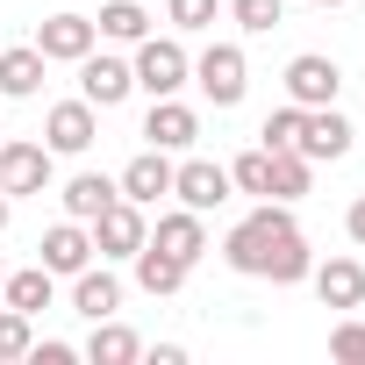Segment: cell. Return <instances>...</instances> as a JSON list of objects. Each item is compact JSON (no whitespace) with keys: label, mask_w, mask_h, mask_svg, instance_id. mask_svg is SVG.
<instances>
[{"label":"cell","mask_w":365,"mask_h":365,"mask_svg":"<svg viewBox=\"0 0 365 365\" xmlns=\"http://www.w3.org/2000/svg\"><path fill=\"white\" fill-rule=\"evenodd\" d=\"M279 237H294V215H287V201H258L230 237H222V258H230V272H244V279H265V265H272V251H279Z\"/></svg>","instance_id":"1"},{"label":"cell","mask_w":365,"mask_h":365,"mask_svg":"<svg viewBox=\"0 0 365 365\" xmlns=\"http://www.w3.org/2000/svg\"><path fill=\"white\" fill-rule=\"evenodd\" d=\"M129 72H136V93L165 101V93H179V86L194 79V58H187V43H179V36H143L136 58H129Z\"/></svg>","instance_id":"2"},{"label":"cell","mask_w":365,"mask_h":365,"mask_svg":"<svg viewBox=\"0 0 365 365\" xmlns=\"http://www.w3.org/2000/svg\"><path fill=\"white\" fill-rule=\"evenodd\" d=\"M194 86H201L215 108H237V101H244V86H251L244 51H237V43H208V51L194 58Z\"/></svg>","instance_id":"3"},{"label":"cell","mask_w":365,"mask_h":365,"mask_svg":"<svg viewBox=\"0 0 365 365\" xmlns=\"http://www.w3.org/2000/svg\"><path fill=\"white\" fill-rule=\"evenodd\" d=\"M172 194H179V208L215 215L237 187H230V165H215V158H187V165H172Z\"/></svg>","instance_id":"4"},{"label":"cell","mask_w":365,"mask_h":365,"mask_svg":"<svg viewBox=\"0 0 365 365\" xmlns=\"http://www.w3.org/2000/svg\"><path fill=\"white\" fill-rule=\"evenodd\" d=\"M129 93H136V72H129V58H108V51L93 43V51L79 58V101H93V108L108 115V108H122Z\"/></svg>","instance_id":"5"},{"label":"cell","mask_w":365,"mask_h":365,"mask_svg":"<svg viewBox=\"0 0 365 365\" xmlns=\"http://www.w3.org/2000/svg\"><path fill=\"white\" fill-rule=\"evenodd\" d=\"M93 136H101V108L93 101H58L43 115V150L51 158H79V150H93Z\"/></svg>","instance_id":"6"},{"label":"cell","mask_w":365,"mask_h":365,"mask_svg":"<svg viewBox=\"0 0 365 365\" xmlns=\"http://www.w3.org/2000/svg\"><path fill=\"white\" fill-rule=\"evenodd\" d=\"M336 93H344V72H336V58H322V51H301V58L287 65V101H294V108H336Z\"/></svg>","instance_id":"7"},{"label":"cell","mask_w":365,"mask_h":365,"mask_svg":"<svg viewBox=\"0 0 365 365\" xmlns=\"http://www.w3.org/2000/svg\"><path fill=\"white\" fill-rule=\"evenodd\" d=\"M351 115H336V108H301V136H294V150L308 158V165H336L344 150H351Z\"/></svg>","instance_id":"8"},{"label":"cell","mask_w":365,"mask_h":365,"mask_svg":"<svg viewBox=\"0 0 365 365\" xmlns=\"http://www.w3.org/2000/svg\"><path fill=\"white\" fill-rule=\"evenodd\" d=\"M86 230H93V251H101V258H136V251H143V237H150V222H143V208H136V201H108Z\"/></svg>","instance_id":"9"},{"label":"cell","mask_w":365,"mask_h":365,"mask_svg":"<svg viewBox=\"0 0 365 365\" xmlns=\"http://www.w3.org/2000/svg\"><path fill=\"white\" fill-rule=\"evenodd\" d=\"M36 265H51L58 279L86 272V265H93V230H86V222H72V215H65V222H51V230H43V244H36Z\"/></svg>","instance_id":"10"},{"label":"cell","mask_w":365,"mask_h":365,"mask_svg":"<svg viewBox=\"0 0 365 365\" xmlns=\"http://www.w3.org/2000/svg\"><path fill=\"white\" fill-rule=\"evenodd\" d=\"M115 187H122V201H136V208H158L165 194H172V150H136L129 165H122V179H115Z\"/></svg>","instance_id":"11"},{"label":"cell","mask_w":365,"mask_h":365,"mask_svg":"<svg viewBox=\"0 0 365 365\" xmlns=\"http://www.w3.org/2000/svg\"><path fill=\"white\" fill-rule=\"evenodd\" d=\"M143 136H150V150H194V143H201V115L179 101V93H165V101H150Z\"/></svg>","instance_id":"12"},{"label":"cell","mask_w":365,"mask_h":365,"mask_svg":"<svg viewBox=\"0 0 365 365\" xmlns=\"http://www.w3.org/2000/svg\"><path fill=\"white\" fill-rule=\"evenodd\" d=\"M51 187V150L43 143H0V194L22 201V194H43Z\"/></svg>","instance_id":"13"},{"label":"cell","mask_w":365,"mask_h":365,"mask_svg":"<svg viewBox=\"0 0 365 365\" xmlns=\"http://www.w3.org/2000/svg\"><path fill=\"white\" fill-rule=\"evenodd\" d=\"M93 43H101L93 15H72V8H65V15H51V22L36 29V51H43L51 65H79V58H86Z\"/></svg>","instance_id":"14"},{"label":"cell","mask_w":365,"mask_h":365,"mask_svg":"<svg viewBox=\"0 0 365 365\" xmlns=\"http://www.w3.org/2000/svg\"><path fill=\"white\" fill-rule=\"evenodd\" d=\"M150 244H158V251H172L179 265H194V258L208 251V215H194V208H172V215H158Z\"/></svg>","instance_id":"15"},{"label":"cell","mask_w":365,"mask_h":365,"mask_svg":"<svg viewBox=\"0 0 365 365\" xmlns=\"http://www.w3.org/2000/svg\"><path fill=\"white\" fill-rule=\"evenodd\" d=\"M43 72H51V58H43L36 43L0 51V101H36V93H43Z\"/></svg>","instance_id":"16"},{"label":"cell","mask_w":365,"mask_h":365,"mask_svg":"<svg viewBox=\"0 0 365 365\" xmlns=\"http://www.w3.org/2000/svg\"><path fill=\"white\" fill-rule=\"evenodd\" d=\"M72 308H79L86 322H108V315L122 308V279H115L108 265H86V272H72Z\"/></svg>","instance_id":"17"},{"label":"cell","mask_w":365,"mask_h":365,"mask_svg":"<svg viewBox=\"0 0 365 365\" xmlns=\"http://www.w3.org/2000/svg\"><path fill=\"white\" fill-rule=\"evenodd\" d=\"M129 265H136V287H143L150 301H165V294H179V287H187V272H194V265H179L172 251H158L150 237H143V251H136Z\"/></svg>","instance_id":"18"},{"label":"cell","mask_w":365,"mask_h":365,"mask_svg":"<svg viewBox=\"0 0 365 365\" xmlns=\"http://www.w3.org/2000/svg\"><path fill=\"white\" fill-rule=\"evenodd\" d=\"M308 279H315L322 308H358V301H365V265H358V258H329V265H315Z\"/></svg>","instance_id":"19"},{"label":"cell","mask_w":365,"mask_h":365,"mask_svg":"<svg viewBox=\"0 0 365 365\" xmlns=\"http://www.w3.org/2000/svg\"><path fill=\"white\" fill-rule=\"evenodd\" d=\"M58 201H65V215H72V222H93V215H101L108 201H122V187H115L108 172H72Z\"/></svg>","instance_id":"20"},{"label":"cell","mask_w":365,"mask_h":365,"mask_svg":"<svg viewBox=\"0 0 365 365\" xmlns=\"http://www.w3.org/2000/svg\"><path fill=\"white\" fill-rule=\"evenodd\" d=\"M0 294H8V308H22V315H43V308L58 301V272H51V265L8 272V279H0Z\"/></svg>","instance_id":"21"},{"label":"cell","mask_w":365,"mask_h":365,"mask_svg":"<svg viewBox=\"0 0 365 365\" xmlns=\"http://www.w3.org/2000/svg\"><path fill=\"white\" fill-rule=\"evenodd\" d=\"M86 358H93V365H136V358H143V344H136V329H122V322L108 315V322H93Z\"/></svg>","instance_id":"22"},{"label":"cell","mask_w":365,"mask_h":365,"mask_svg":"<svg viewBox=\"0 0 365 365\" xmlns=\"http://www.w3.org/2000/svg\"><path fill=\"white\" fill-rule=\"evenodd\" d=\"M308 187H315V165L301 158V150H272V201H308Z\"/></svg>","instance_id":"23"},{"label":"cell","mask_w":365,"mask_h":365,"mask_svg":"<svg viewBox=\"0 0 365 365\" xmlns=\"http://www.w3.org/2000/svg\"><path fill=\"white\" fill-rule=\"evenodd\" d=\"M93 29H101L108 43H143V36H150V15L136 8V0H108V8L93 15Z\"/></svg>","instance_id":"24"},{"label":"cell","mask_w":365,"mask_h":365,"mask_svg":"<svg viewBox=\"0 0 365 365\" xmlns=\"http://www.w3.org/2000/svg\"><path fill=\"white\" fill-rule=\"evenodd\" d=\"M315 272V251H308V237L294 230V237H279V251H272V265H265V279L272 287H301Z\"/></svg>","instance_id":"25"},{"label":"cell","mask_w":365,"mask_h":365,"mask_svg":"<svg viewBox=\"0 0 365 365\" xmlns=\"http://www.w3.org/2000/svg\"><path fill=\"white\" fill-rule=\"evenodd\" d=\"M230 187H237V194L272 201V150H265V143H258V150H244V158L230 165Z\"/></svg>","instance_id":"26"},{"label":"cell","mask_w":365,"mask_h":365,"mask_svg":"<svg viewBox=\"0 0 365 365\" xmlns=\"http://www.w3.org/2000/svg\"><path fill=\"white\" fill-rule=\"evenodd\" d=\"M215 15H222V0H165L172 36H201V29H215Z\"/></svg>","instance_id":"27"},{"label":"cell","mask_w":365,"mask_h":365,"mask_svg":"<svg viewBox=\"0 0 365 365\" xmlns=\"http://www.w3.org/2000/svg\"><path fill=\"white\" fill-rule=\"evenodd\" d=\"M230 22H237L244 36H272V29L287 22V8H279V0H230Z\"/></svg>","instance_id":"28"},{"label":"cell","mask_w":365,"mask_h":365,"mask_svg":"<svg viewBox=\"0 0 365 365\" xmlns=\"http://www.w3.org/2000/svg\"><path fill=\"white\" fill-rule=\"evenodd\" d=\"M36 315H22V308H0V365H15V358H29V344H36V329H29Z\"/></svg>","instance_id":"29"},{"label":"cell","mask_w":365,"mask_h":365,"mask_svg":"<svg viewBox=\"0 0 365 365\" xmlns=\"http://www.w3.org/2000/svg\"><path fill=\"white\" fill-rule=\"evenodd\" d=\"M294 136H301V108L287 101V108H272V115H265L258 143H265V150H294Z\"/></svg>","instance_id":"30"},{"label":"cell","mask_w":365,"mask_h":365,"mask_svg":"<svg viewBox=\"0 0 365 365\" xmlns=\"http://www.w3.org/2000/svg\"><path fill=\"white\" fill-rule=\"evenodd\" d=\"M329 358H336V365H365V322H358V315L329 329Z\"/></svg>","instance_id":"31"},{"label":"cell","mask_w":365,"mask_h":365,"mask_svg":"<svg viewBox=\"0 0 365 365\" xmlns=\"http://www.w3.org/2000/svg\"><path fill=\"white\" fill-rule=\"evenodd\" d=\"M29 358H36V365H72V344L51 336V344H29Z\"/></svg>","instance_id":"32"},{"label":"cell","mask_w":365,"mask_h":365,"mask_svg":"<svg viewBox=\"0 0 365 365\" xmlns=\"http://www.w3.org/2000/svg\"><path fill=\"white\" fill-rule=\"evenodd\" d=\"M344 230H351V244H358V251H365V194H358V201H351V215H344Z\"/></svg>","instance_id":"33"},{"label":"cell","mask_w":365,"mask_h":365,"mask_svg":"<svg viewBox=\"0 0 365 365\" xmlns=\"http://www.w3.org/2000/svg\"><path fill=\"white\" fill-rule=\"evenodd\" d=\"M8 215H15V201H8V194H0V230H8Z\"/></svg>","instance_id":"34"},{"label":"cell","mask_w":365,"mask_h":365,"mask_svg":"<svg viewBox=\"0 0 365 365\" xmlns=\"http://www.w3.org/2000/svg\"><path fill=\"white\" fill-rule=\"evenodd\" d=\"M315 8H344V0H315Z\"/></svg>","instance_id":"35"}]
</instances>
